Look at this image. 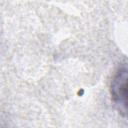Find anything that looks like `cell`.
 I'll use <instances>...</instances> for the list:
<instances>
[{"label":"cell","instance_id":"cell-1","mask_svg":"<svg viewBox=\"0 0 128 128\" xmlns=\"http://www.w3.org/2000/svg\"><path fill=\"white\" fill-rule=\"evenodd\" d=\"M111 100L117 111L128 119V65H124L115 73L110 86Z\"/></svg>","mask_w":128,"mask_h":128}]
</instances>
